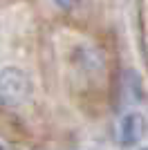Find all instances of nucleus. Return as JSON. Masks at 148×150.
I'll return each mask as SVG.
<instances>
[{
    "mask_svg": "<svg viewBox=\"0 0 148 150\" xmlns=\"http://www.w3.org/2000/svg\"><path fill=\"white\" fill-rule=\"evenodd\" d=\"M31 96V81L18 67H5L0 72V105L18 108Z\"/></svg>",
    "mask_w": 148,
    "mask_h": 150,
    "instance_id": "nucleus-1",
    "label": "nucleus"
},
{
    "mask_svg": "<svg viewBox=\"0 0 148 150\" xmlns=\"http://www.w3.org/2000/svg\"><path fill=\"white\" fill-rule=\"evenodd\" d=\"M146 132V119L139 112H128L117 121V141L119 146H135L142 141Z\"/></svg>",
    "mask_w": 148,
    "mask_h": 150,
    "instance_id": "nucleus-2",
    "label": "nucleus"
},
{
    "mask_svg": "<svg viewBox=\"0 0 148 150\" xmlns=\"http://www.w3.org/2000/svg\"><path fill=\"white\" fill-rule=\"evenodd\" d=\"M54 2L61 7V9H68V11H70V9H74V7H79L83 0H54Z\"/></svg>",
    "mask_w": 148,
    "mask_h": 150,
    "instance_id": "nucleus-3",
    "label": "nucleus"
},
{
    "mask_svg": "<svg viewBox=\"0 0 148 150\" xmlns=\"http://www.w3.org/2000/svg\"><path fill=\"white\" fill-rule=\"evenodd\" d=\"M142 150H144V148H142Z\"/></svg>",
    "mask_w": 148,
    "mask_h": 150,
    "instance_id": "nucleus-4",
    "label": "nucleus"
}]
</instances>
